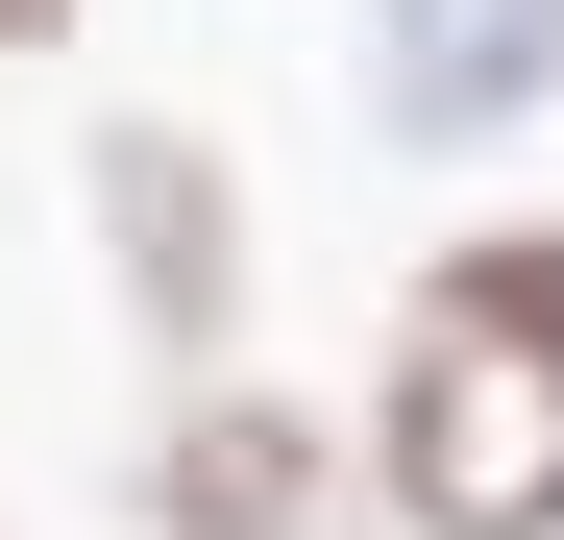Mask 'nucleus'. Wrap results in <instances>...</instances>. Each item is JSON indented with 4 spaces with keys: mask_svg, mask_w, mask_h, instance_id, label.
<instances>
[{
    "mask_svg": "<svg viewBox=\"0 0 564 540\" xmlns=\"http://www.w3.org/2000/svg\"><path fill=\"white\" fill-rule=\"evenodd\" d=\"M368 516L417 540H564V222L417 246L368 344Z\"/></svg>",
    "mask_w": 564,
    "mask_h": 540,
    "instance_id": "obj_1",
    "label": "nucleus"
},
{
    "mask_svg": "<svg viewBox=\"0 0 564 540\" xmlns=\"http://www.w3.org/2000/svg\"><path fill=\"white\" fill-rule=\"evenodd\" d=\"M25 50H74V0H0V74H25Z\"/></svg>",
    "mask_w": 564,
    "mask_h": 540,
    "instance_id": "obj_5",
    "label": "nucleus"
},
{
    "mask_svg": "<svg viewBox=\"0 0 564 540\" xmlns=\"http://www.w3.org/2000/svg\"><path fill=\"white\" fill-rule=\"evenodd\" d=\"M368 123H393V148L564 123V0H368Z\"/></svg>",
    "mask_w": 564,
    "mask_h": 540,
    "instance_id": "obj_4",
    "label": "nucleus"
},
{
    "mask_svg": "<svg viewBox=\"0 0 564 540\" xmlns=\"http://www.w3.org/2000/svg\"><path fill=\"white\" fill-rule=\"evenodd\" d=\"M123 492H148V540H368V442H319L246 369H172V418H148Z\"/></svg>",
    "mask_w": 564,
    "mask_h": 540,
    "instance_id": "obj_3",
    "label": "nucleus"
},
{
    "mask_svg": "<svg viewBox=\"0 0 564 540\" xmlns=\"http://www.w3.org/2000/svg\"><path fill=\"white\" fill-rule=\"evenodd\" d=\"M74 222H99V295L148 320V369H221V344H246V270H270V222H246V148H221V123L123 99L99 148H74Z\"/></svg>",
    "mask_w": 564,
    "mask_h": 540,
    "instance_id": "obj_2",
    "label": "nucleus"
}]
</instances>
